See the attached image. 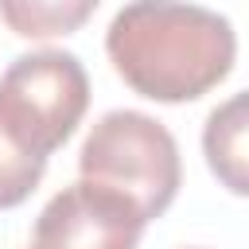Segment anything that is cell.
Instances as JSON below:
<instances>
[{"mask_svg": "<svg viewBox=\"0 0 249 249\" xmlns=\"http://www.w3.org/2000/svg\"><path fill=\"white\" fill-rule=\"evenodd\" d=\"M105 51L128 89L179 105L233 70L237 35L226 16L187 0H128L105 31Z\"/></svg>", "mask_w": 249, "mask_h": 249, "instance_id": "6da1fadb", "label": "cell"}, {"mask_svg": "<svg viewBox=\"0 0 249 249\" xmlns=\"http://www.w3.org/2000/svg\"><path fill=\"white\" fill-rule=\"evenodd\" d=\"M78 171L82 179L113 187L136 202L144 222L160 218L175 202L183 179L175 136L156 117L136 109H113L89 128L78 152Z\"/></svg>", "mask_w": 249, "mask_h": 249, "instance_id": "7a4b0ae2", "label": "cell"}, {"mask_svg": "<svg viewBox=\"0 0 249 249\" xmlns=\"http://www.w3.org/2000/svg\"><path fill=\"white\" fill-rule=\"evenodd\" d=\"M86 105L89 78L70 51H31L0 74V117L39 156L70 140Z\"/></svg>", "mask_w": 249, "mask_h": 249, "instance_id": "3957f363", "label": "cell"}, {"mask_svg": "<svg viewBox=\"0 0 249 249\" xmlns=\"http://www.w3.org/2000/svg\"><path fill=\"white\" fill-rule=\"evenodd\" d=\"M144 214L136 202L113 187L78 179L62 187L35 218L39 249H136L144 233Z\"/></svg>", "mask_w": 249, "mask_h": 249, "instance_id": "277c9868", "label": "cell"}, {"mask_svg": "<svg viewBox=\"0 0 249 249\" xmlns=\"http://www.w3.org/2000/svg\"><path fill=\"white\" fill-rule=\"evenodd\" d=\"M202 156L230 195L249 198V89L222 101L202 124Z\"/></svg>", "mask_w": 249, "mask_h": 249, "instance_id": "5b68a950", "label": "cell"}, {"mask_svg": "<svg viewBox=\"0 0 249 249\" xmlns=\"http://www.w3.org/2000/svg\"><path fill=\"white\" fill-rule=\"evenodd\" d=\"M101 0H0V19L19 39H54L78 31Z\"/></svg>", "mask_w": 249, "mask_h": 249, "instance_id": "8992f818", "label": "cell"}, {"mask_svg": "<svg viewBox=\"0 0 249 249\" xmlns=\"http://www.w3.org/2000/svg\"><path fill=\"white\" fill-rule=\"evenodd\" d=\"M47 171V156L31 152L0 117V210L19 206L43 179Z\"/></svg>", "mask_w": 249, "mask_h": 249, "instance_id": "52a82bcc", "label": "cell"}, {"mask_svg": "<svg viewBox=\"0 0 249 249\" xmlns=\"http://www.w3.org/2000/svg\"><path fill=\"white\" fill-rule=\"evenodd\" d=\"M31 249H39V245H31Z\"/></svg>", "mask_w": 249, "mask_h": 249, "instance_id": "ba28073f", "label": "cell"}]
</instances>
